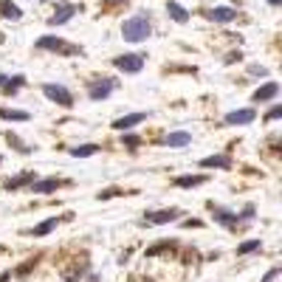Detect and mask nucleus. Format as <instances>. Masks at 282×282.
Listing matches in <instances>:
<instances>
[{
  "label": "nucleus",
  "mask_w": 282,
  "mask_h": 282,
  "mask_svg": "<svg viewBox=\"0 0 282 282\" xmlns=\"http://www.w3.org/2000/svg\"><path fill=\"white\" fill-rule=\"evenodd\" d=\"M150 17L147 14H135V17L124 20L122 25V37L127 40V43H144V40L150 37Z\"/></svg>",
  "instance_id": "obj_1"
},
{
  "label": "nucleus",
  "mask_w": 282,
  "mask_h": 282,
  "mask_svg": "<svg viewBox=\"0 0 282 282\" xmlns=\"http://www.w3.org/2000/svg\"><path fill=\"white\" fill-rule=\"evenodd\" d=\"M43 93L51 99V102L60 104V107H71V104H74V96H71V91H68L65 85H54V82H48V85H43Z\"/></svg>",
  "instance_id": "obj_2"
},
{
  "label": "nucleus",
  "mask_w": 282,
  "mask_h": 282,
  "mask_svg": "<svg viewBox=\"0 0 282 282\" xmlns=\"http://www.w3.org/2000/svg\"><path fill=\"white\" fill-rule=\"evenodd\" d=\"M113 65H116L119 71H124V74H138L141 68H144V57L141 54H124V57H116Z\"/></svg>",
  "instance_id": "obj_3"
},
{
  "label": "nucleus",
  "mask_w": 282,
  "mask_h": 282,
  "mask_svg": "<svg viewBox=\"0 0 282 282\" xmlns=\"http://www.w3.org/2000/svg\"><path fill=\"white\" fill-rule=\"evenodd\" d=\"M37 48H40V51H62V54H76V48L65 45L60 37H54V34H45V37H40V40H37Z\"/></svg>",
  "instance_id": "obj_4"
},
{
  "label": "nucleus",
  "mask_w": 282,
  "mask_h": 282,
  "mask_svg": "<svg viewBox=\"0 0 282 282\" xmlns=\"http://www.w3.org/2000/svg\"><path fill=\"white\" fill-rule=\"evenodd\" d=\"M113 88H116L113 79H99V82H93V85L88 88V96H91L93 102H102V99H107L113 93Z\"/></svg>",
  "instance_id": "obj_5"
},
{
  "label": "nucleus",
  "mask_w": 282,
  "mask_h": 282,
  "mask_svg": "<svg viewBox=\"0 0 282 282\" xmlns=\"http://www.w3.org/2000/svg\"><path fill=\"white\" fill-rule=\"evenodd\" d=\"M209 209H212V215H215L217 223H223L226 229H234L240 223V215H234V212H229V209L223 206H215V203H209Z\"/></svg>",
  "instance_id": "obj_6"
},
{
  "label": "nucleus",
  "mask_w": 282,
  "mask_h": 282,
  "mask_svg": "<svg viewBox=\"0 0 282 282\" xmlns=\"http://www.w3.org/2000/svg\"><path fill=\"white\" fill-rule=\"evenodd\" d=\"M74 12H76L74 3L62 0L60 6H57V14H51V17H48V23H51V25H62V23H68V20L74 17Z\"/></svg>",
  "instance_id": "obj_7"
},
{
  "label": "nucleus",
  "mask_w": 282,
  "mask_h": 282,
  "mask_svg": "<svg viewBox=\"0 0 282 282\" xmlns=\"http://www.w3.org/2000/svg\"><path fill=\"white\" fill-rule=\"evenodd\" d=\"M178 209H161V212H150L147 217H144V223H155V226H164V223H172L178 220Z\"/></svg>",
  "instance_id": "obj_8"
},
{
  "label": "nucleus",
  "mask_w": 282,
  "mask_h": 282,
  "mask_svg": "<svg viewBox=\"0 0 282 282\" xmlns=\"http://www.w3.org/2000/svg\"><path fill=\"white\" fill-rule=\"evenodd\" d=\"M254 119H257L254 107H243V110H232V113H226V124H251Z\"/></svg>",
  "instance_id": "obj_9"
},
{
  "label": "nucleus",
  "mask_w": 282,
  "mask_h": 282,
  "mask_svg": "<svg viewBox=\"0 0 282 282\" xmlns=\"http://www.w3.org/2000/svg\"><path fill=\"white\" fill-rule=\"evenodd\" d=\"M206 17L215 20V23H232V20L237 17V12H234L232 6H217V9H209Z\"/></svg>",
  "instance_id": "obj_10"
},
{
  "label": "nucleus",
  "mask_w": 282,
  "mask_h": 282,
  "mask_svg": "<svg viewBox=\"0 0 282 282\" xmlns=\"http://www.w3.org/2000/svg\"><path fill=\"white\" fill-rule=\"evenodd\" d=\"M144 119H147V113H130V116H122V119H116V122H113V127L116 130H133L135 124H141L144 122Z\"/></svg>",
  "instance_id": "obj_11"
},
{
  "label": "nucleus",
  "mask_w": 282,
  "mask_h": 282,
  "mask_svg": "<svg viewBox=\"0 0 282 282\" xmlns=\"http://www.w3.org/2000/svg\"><path fill=\"white\" fill-rule=\"evenodd\" d=\"M276 93H279V85L276 82H265L263 88H257L254 91V102H268V99H276Z\"/></svg>",
  "instance_id": "obj_12"
},
{
  "label": "nucleus",
  "mask_w": 282,
  "mask_h": 282,
  "mask_svg": "<svg viewBox=\"0 0 282 282\" xmlns=\"http://www.w3.org/2000/svg\"><path fill=\"white\" fill-rule=\"evenodd\" d=\"M62 186L60 178H45V181H34L31 184V192H40V195H45V192H57Z\"/></svg>",
  "instance_id": "obj_13"
},
{
  "label": "nucleus",
  "mask_w": 282,
  "mask_h": 282,
  "mask_svg": "<svg viewBox=\"0 0 282 282\" xmlns=\"http://www.w3.org/2000/svg\"><path fill=\"white\" fill-rule=\"evenodd\" d=\"M34 172H23V175H17V178H12V181H6V189L9 192H17V189H23V186H29V184H34Z\"/></svg>",
  "instance_id": "obj_14"
},
{
  "label": "nucleus",
  "mask_w": 282,
  "mask_h": 282,
  "mask_svg": "<svg viewBox=\"0 0 282 282\" xmlns=\"http://www.w3.org/2000/svg\"><path fill=\"white\" fill-rule=\"evenodd\" d=\"M201 184H206V175H181V178H175V186H181V189H192V186Z\"/></svg>",
  "instance_id": "obj_15"
},
{
  "label": "nucleus",
  "mask_w": 282,
  "mask_h": 282,
  "mask_svg": "<svg viewBox=\"0 0 282 282\" xmlns=\"http://www.w3.org/2000/svg\"><path fill=\"white\" fill-rule=\"evenodd\" d=\"M0 14H3L6 20H20V17H23L20 6H14L12 0H0Z\"/></svg>",
  "instance_id": "obj_16"
},
{
  "label": "nucleus",
  "mask_w": 282,
  "mask_h": 282,
  "mask_svg": "<svg viewBox=\"0 0 282 282\" xmlns=\"http://www.w3.org/2000/svg\"><path fill=\"white\" fill-rule=\"evenodd\" d=\"M186 144H192V135L184 133V130L170 133V138H166V147H186Z\"/></svg>",
  "instance_id": "obj_17"
},
{
  "label": "nucleus",
  "mask_w": 282,
  "mask_h": 282,
  "mask_svg": "<svg viewBox=\"0 0 282 282\" xmlns=\"http://www.w3.org/2000/svg\"><path fill=\"white\" fill-rule=\"evenodd\" d=\"M166 12H170V17L175 20V23H186V20H189V12H186L181 3H166Z\"/></svg>",
  "instance_id": "obj_18"
},
{
  "label": "nucleus",
  "mask_w": 282,
  "mask_h": 282,
  "mask_svg": "<svg viewBox=\"0 0 282 282\" xmlns=\"http://www.w3.org/2000/svg\"><path fill=\"white\" fill-rule=\"evenodd\" d=\"M201 166H220V170H229V166H232V158H229V155H209V158L201 161Z\"/></svg>",
  "instance_id": "obj_19"
},
{
  "label": "nucleus",
  "mask_w": 282,
  "mask_h": 282,
  "mask_svg": "<svg viewBox=\"0 0 282 282\" xmlns=\"http://www.w3.org/2000/svg\"><path fill=\"white\" fill-rule=\"evenodd\" d=\"M57 223H60V217H48V220H43L40 226H34L31 234H34V237H45V234H51L57 229Z\"/></svg>",
  "instance_id": "obj_20"
},
{
  "label": "nucleus",
  "mask_w": 282,
  "mask_h": 282,
  "mask_svg": "<svg viewBox=\"0 0 282 282\" xmlns=\"http://www.w3.org/2000/svg\"><path fill=\"white\" fill-rule=\"evenodd\" d=\"M68 153L74 158H88V155H96L99 153V144H82V147H71Z\"/></svg>",
  "instance_id": "obj_21"
},
{
  "label": "nucleus",
  "mask_w": 282,
  "mask_h": 282,
  "mask_svg": "<svg viewBox=\"0 0 282 282\" xmlns=\"http://www.w3.org/2000/svg\"><path fill=\"white\" fill-rule=\"evenodd\" d=\"M0 119H6V122H29V113L25 110H6V107H0Z\"/></svg>",
  "instance_id": "obj_22"
},
{
  "label": "nucleus",
  "mask_w": 282,
  "mask_h": 282,
  "mask_svg": "<svg viewBox=\"0 0 282 282\" xmlns=\"http://www.w3.org/2000/svg\"><path fill=\"white\" fill-rule=\"evenodd\" d=\"M23 85H25V76H9V79L3 82V91H6V93H14V91H20Z\"/></svg>",
  "instance_id": "obj_23"
},
{
  "label": "nucleus",
  "mask_w": 282,
  "mask_h": 282,
  "mask_svg": "<svg viewBox=\"0 0 282 282\" xmlns=\"http://www.w3.org/2000/svg\"><path fill=\"white\" fill-rule=\"evenodd\" d=\"M254 248H260V240H245V243L237 245V254H248V251H254Z\"/></svg>",
  "instance_id": "obj_24"
},
{
  "label": "nucleus",
  "mask_w": 282,
  "mask_h": 282,
  "mask_svg": "<svg viewBox=\"0 0 282 282\" xmlns=\"http://www.w3.org/2000/svg\"><path fill=\"white\" fill-rule=\"evenodd\" d=\"M282 116V104H274L268 113H265V122H274V119H279Z\"/></svg>",
  "instance_id": "obj_25"
},
{
  "label": "nucleus",
  "mask_w": 282,
  "mask_h": 282,
  "mask_svg": "<svg viewBox=\"0 0 282 282\" xmlns=\"http://www.w3.org/2000/svg\"><path fill=\"white\" fill-rule=\"evenodd\" d=\"M279 274H282V271H279V268H271V271H268V274H265V276H263V282H274V279H276V276H279Z\"/></svg>",
  "instance_id": "obj_26"
},
{
  "label": "nucleus",
  "mask_w": 282,
  "mask_h": 282,
  "mask_svg": "<svg viewBox=\"0 0 282 282\" xmlns=\"http://www.w3.org/2000/svg\"><path fill=\"white\" fill-rule=\"evenodd\" d=\"M124 144H127V147H135V144H138V138H135V135H124Z\"/></svg>",
  "instance_id": "obj_27"
},
{
  "label": "nucleus",
  "mask_w": 282,
  "mask_h": 282,
  "mask_svg": "<svg viewBox=\"0 0 282 282\" xmlns=\"http://www.w3.org/2000/svg\"><path fill=\"white\" fill-rule=\"evenodd\" d=\"M248 71H251V74H260V76H265V74H268V71H265V68H260V65H251Z\"/></svg>",
  "instance_id": "obj_28"
},
{
  "label": "nucleus",
  "mask_w": 282,
  "mask_h": 282,
  "mask_svg": "<svg viewBox=\"0 0 282 282\" xmlns=\"http://www.w3.org/2000/svg\"><path fill=\"white\" fill-rule=\"evenodd\" d=\"M6 79H9V76H6V74H0V88H3V82H6Z\"/></svg>",
  "instance_id": "obj_29"
},
{
  "label": "nucleus",
  "mask_w": 282,
  "mask_h": 282,
  "mask_svg": "<svg viewBox=\"0 0 282 282\" xmlns=\"http://www.w3.org/2000/svg\"><path fill=\"white\" fill-rule=\"evenodd\" d=\"M268 3H271V6H279V3H282V0H268Z\"/></svg>",
  "instance_id": "obj_30"
},
{
  "label": "nucleus",
  "mask_w": 282,
  "mask_h": 282,
  "mask_svg": "<svg viewBox=\"0 0 282 282\" xmlns=\"http://www.w3.org/2000/svg\"><path fill=\"white\" fill-rule=\"evenodd\" d=\"M104 3H107V6H110V3H122V0H104Z\"/></svg>",
  "instance_id": "obj_31"
},
{
  "label": "nucleus",
  "mask_w": 282,
  "mask_h": 282,
  "mask_svg": "<svg viewBox=\"0 0 282 282\" xmlns=\"http://www.w3.org/2000/svg\"><path fill=\"white\" fill-rule=\"evenodd\" d=\"M43 3H48V0H43Z\"/></svg>",
  "instance_id": "obj_32"
},
{
  "label": "nucleus",
  "mask_w": 282,
  "mask_h": 282,
  "mask_svg": "<svg viewBox=\"0 0 282 282\" xmlns=\"http://www.w3.org/2000/svg\"><path fill=\"white\" fill-rule=\"evenodd\" d=\"M0 164H3V158H0Z\"/></svg>",
  "instance_id": "obj_33"
}]
</instances>
